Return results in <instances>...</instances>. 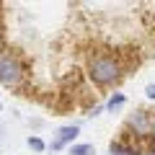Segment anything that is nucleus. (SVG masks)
<instances>
[{
    "mask_svg": "<svg viewBox=\"0 0 155 155\" xmlns=\"http://www.w3.org/2000/svg\"><path fill=\"white\" fill-rule=\"evenodd\" d=\"M119 72H122L119 62H116L114 57H109V54H98V57H93V60H91V65H88V75H91V80H93V83H98V85H109V83H114L116 78H119Z\"/></svg>",
    "mask_w": 155,
    "mask_h": 155,
    "instance_id": "nucleus-1",
    "label": "nucleus"
},
{
    "mask_svg": "<svg viewBox=\"0 0 155 155\" xmlns=\"http://www.w3.org/2000/svg\"><path fill=\"white\" fill-rule=\"evenodd\" d=\"M21 62L11 54V52H0V83L16 85L21 80Z\"/></svg>",
    "mask_w": 155,
    "mask_h": 155,
    "instance_id": "nucleus-2",
    "label": "nucleus"
},
{
    "mask_svg": "<svg viewBox=\"0 0 155 155\" xmlns=\"http://www.w3.org/2000/svg\"><path fill=\"white\" fill-rule=\"evenodd\" d=\"M78 134H80V127H78V124H67V127H60L57 137L52 140V150H62L67 142H72Z\"/></svg>",
    "mask_w": 155,
    "mask_h": 155,
    "instance_id": "nucleus-3",
    "label": "nucleus"
},
{
    "mask_svg": "<svg viewBox=\"0 0 155 155\" xmlns=\"http://www.w3.org/2000/svg\"><path fill=\"white\" fill-rule=\"evenodd\" d=\"M129 127H132L137 134H147L150 127H153V122H150V116L145 114V111H134V114L129 116Z\"/></svg>",
    "mask_w": 155,
    "mask_h": 155,
    "instance_id": "nucleus-4",
    "label": "nucleus"
},
{
    "mask_svg": "<svg viewBox=\"0 0 155 155\" xmlns=\"http://www.w3.org/2000/svg\"><path fill=\"white\" fill-rule=\"evenodd\" d=\"M111 155H140L134 147H127V145H122V142H111Z\"/></svg>",
    "mask_w": 155,
    "mask_h": 155,
    "instance_id": "nucleus-5",
    "label": "nucleus"
},
{
    "mask_svg": "<svg viewBox=\"0 0 155 155\" xmlns=\"http://www.w3.org/2000/svg\"><path fill=\"white\" fill-rule=\"evenodd\" d=\"M70 155H93V145H72Z\"/></svg>",
    "mask_w": 155,
    "mask_h": 155,
    "instance_id": "nucleus-6",
    "label": "nucleus"
},
{
    "mask_svg": "<svg viewBox=\"0 0 155 155\" xmlns=\"http://www.w3.org/2000/svg\"><path fill=\"white\" fill-rule=\"evenodd\" d=\"M124 101H127V96H124V93H116V96H111V98H109V104H106V106H109V109H116V106H122Z\"/></svg>",
    "mask_w": 155,
    "mask_h": 155,
    "instance_id": "nucleus-7",
    "label": "nucleus"
},
{
    "mask_svg": "<svg viewBox=\"0 0 155 155\" xmlns=\"http://www.w3.org/2000/svg\"><path fill=\"white\" fill-rule=\"evenodd\" d=\"M28 147H34L36 153H41V150H44V142H41L39 137H28Z\"/></svg>",
    "mask_w": 155,
    "mask_h": 155,
    "instance_id": "nucleus-8",
    "label": "nucleus"
},
{
    "mask_svg": "<svg viewBox=\"0 0 155 155\" xmlns=\"http://www.w3.org/2000/svg\"><path fill=\"white\" fill-rule=\"evenodd\" d=\"M145 93H147V98H155V83L147 85V88H145Z\"/></svg>",
    "mask_w": 155,
    "mask_h": 155,
    "instance_id": "nucleus-9",
    "label": "nucleus"
},
{
    "mask_svg": "<svg viewBox=\"0 0 155 155\" xmlns=\"http://www.w3.org/2000/svg\"><path fill=\"white\" fill-rule=\"evenodd\" d=\"M150 134H153V140H155V122H153V127H150Z\"/></svg>",
    "mask_w": 155,
    "mask_h": 155,
    "instance_id": "nucleus-10",
    "label": "nucleus"
},
{
    "mask_svg": "<svg viewBox=\"0 0 155 155\" xmlns=\"http://www.w3.org/2000/svg\"><path fill=\"white\" fill-rule=\"evenodd\" d=\"M0 41H3V34H0Z\"/></svg>",
    "mask_w": 155,
    "mask_h": 155,
    "instance_id": "nucleus-11",
    "label": "nucleus"
},
{
    "mask_svg": "<svg viewBox=\"0 0 155 155\" xmlns=\"http://www.w3.org/2000/svg\"><path fill=\"white\" fill-rule=\"evenodd\" d=\"M0 106H3V104H0Z\"/></svg>",
    "mask_w": 155,
    "mask_h": 155,
    "instance_id": "nucleus-12",
    "label": "nucleus"
}]
</instances>
